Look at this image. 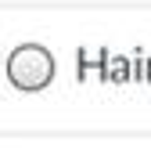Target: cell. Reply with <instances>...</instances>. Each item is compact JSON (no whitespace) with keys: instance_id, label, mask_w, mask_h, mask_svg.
<instances>
[{"instance_id":"6da1fadb","label":"cell","mask_w":151,"mask_h":148,"mask_svg":"<svg viewBox=\"0 0 151 148\" xmlns=\"http://www.w3.org/2000/svg\"><path fill=\"white\" fill-rule=\"evenodd\" d=\"M7 80L18 90H43L54 80V58L43 47L25 44V47L11 51V58H7Z\"/></svg>"}]
</instances>
